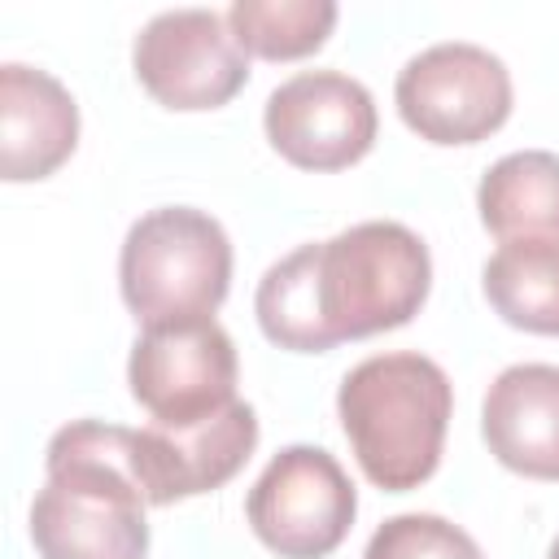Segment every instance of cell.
I'll return each instance as SVG.
<instances>
[{
	"mask_svg": "<svg viewBox=\"0 0 559 559\" xmlns=\"http://www.w3.org/2000/svg\"><path fill=\"white\" fill-rule=\"evenodd\" d=\"M480 223L507 240H559V153L520 148L498 157L476 188Z\"/></svg>",
	"mask_w": 559,
	"mask_h": 559,
	"instance_id": "4fadbf2b",
	"label": "cell"
},
{
	"mask_svg": "<svg viewBox=\"0 0 559 559\" xmlns=\"http://www.w3.org/2000/svg\"><path fill=\"white\" fill-rule=\"evenodd\" d=\"M402 122L432 144H476L511 114V74L498 52L445 39L415 52L393 83Z\"/></svg>",
	"mask_w": 559,
	"mask_h": 559,
	"instance_id": "5b68a950",
	"label": "cell"
},
{
	"mask_svg": "<svg viewBox=\"0 0 559 559\" xmlns=\"http://www.w3.org/2000/svg\"><path fill=\"white\" fill-rule=\"evenodd\" d=\"M79 144V105L48 70L0 66V170L9 183L48 179Z\"/></svg>",
	"mask_w": 559,
	"mask_h": 559,
	"instance_id": "8fae6325",
	"label": "cell"
},
{
	"mask_svg": "<svg viewBox=\"0 0 559 559\" xmlns=\"http://www.w3.org/2000/svg\"><path fill=\"white\" fill-rule=\"evenodd\" d=\"M118 280L127 310L144 328L214 319L231 284V240L205 210H148L122 240Z\"/></svg>",
	"mask_w": 559,
	"mask_h": 559,
	"instance_id": "277c9868",
	"label": "cell"
},
{
	"mask_svg": "<svg viewBox=\"0 0 559 559\" xmlns=\"http://www.w3.org/2000/svg\"><path fill=\"white\" fill-rule=\"evenodd\" d=\"M266 140L301 170H341L376 144V100L341 70H301L266 96Z\"/></svg>",
	"mask_w": 559,
	"mask_h": 559,
	"instance_id": "9c48e42d",
	"label": "cell"
},
{
	"mask_svg": "<svg viewBox=\"0 0 559 559\" xmlns=\"http://www.w3.org/2000/svg\"><path fill=\"white\" fill-rule=\"evenodd\" d=\"M428 245L397 218H367L301 245L258 280L253 314L280 349L323 354L411 323L428 297Z\"/></svg>",
	"mask_w": 559,
	"mask_h": 559,
	"instance_id": "6da1fadb",
	"label": "cell"
},
{
	"mask_svg": "<svg viewBox=\"0 0 559 559\" xmlns=\"http://www.w3.org/2000/svg\"><path fill=\"white\" fill-rule=\"evenodd\" d=\"M480 280L489 306L511 328L559 336V240H507Z\"/></svg>",
	"mask_w": 559,
	"mask_h": 559,
	"instance_id": "5bb4252c",
	"label": "cell"
},
{
	"mask_svg": "<svg viewBox=\"0 0 559 559\" xmlns=\"http://www.w3.org/2000/svg\"><path fill=\"white\" fill-rule=\"evenodd\" d=\"M454 389L441 362L415 349L371 354L345 371L336 415L362 476L389 493L424 485L445 445Z\"/></svg>",
	"mask_w": 559,
	"mask_h": 559,
	"instance_id": "3957f363",
	"label": "cell"
},
{
	"mask_svg": "<svg viewBox=\"0 0 559 559\" xmlns=\"http://www.w3.org/2000/svg\"><path fill=\"white\" fill-rule=\"evenodd\" d=\"M546 559H559V533H555V542H550V550H546Z\"/></svg>",
	"mask_w": 559,
	"mask_h": 559,
	"instance_id": "e0dca14e",
	"label": "cell"
},
{
	"mask_svg": "<svg viewBox=\"0 0 559 559\" xmlns=\"http://www.w3.org/2000/svg\"><path fill=\"white\" fill-rule=\"evenodd\" d=\"M127 384L153 424H197L236 402V345L218 319L144 328L127 358Z\"/></svg>",
	"mask_w": 559,
	"mask_h": 559,
	"instance_id": "ba28073f",
	"label": "cell"
},
{
	"mask_svg": "<svg viewBox=\"0 0 559 559\" xmlns=\"http://www.w3.org/2000/svg\"><path fill=\"white\" fill-rule=\"evenodd\" d=\"M227 26L245 52L266 61H293L314 48L336 26L332 0H236L227 9Z\"/></svg>",
	"mask_w": 559,
	"mask_h": 559,
	"instance_id": "9a60e30c",
	"label": "cell"
},
{
	"mask_svg": "<svg viewBox=\"0 0 559 559\" xmlns=\"http://www.w3.org/2000/svg\"><path fill=\"white\" fill-rule=\"evenodd\" d=\"M48 480L31 502L39 559H144L140 428L74 419L48 441Z\"/></svg>",
	"mask_w": 559,
	"mask_h": 559,
	"instance_id": "7a4b0ae2",
	"label": "cell"
},
{
	"mask_svg": "<svg viewBox=\"0 0 559 559\" xmlns=\"http://www.w3.org/2000/svg\"><path fill=\"white\" fill-rule=\"evenodd\" d=\"M362 559H485V555L467 528L428 511H406L371 533Z\"/></svg>",
	"mask_w": 559,
	"mask_h": 559,
	"instance_id": "2e32d148",
	"label": "cell"
},
{
	"mask_svg": "<svg viewBox=\"0 0 559 559\" xmlns=\"http://www.w3.org/2000/svg\"><path fill=\"white\" fill-rule=\"evenodd\" d=\"M135 79L166 109H218L249 83V52L214 9H166L131 48Z\"/></svg>",
	"mask_w": 559,
	"mask_h": 559,
	"instance_id": "52a82bcc",
	"label": "cell"
},
{
	"mask_svg": "<svg viewBox=\"0 0 559 559\" xmlns=\"http://www.w3.org/2000/svg\"><path fill=\"white\" fill-rule=\"evenodd\" d=\"M358 493L323 445H284L245 498L262 546L280 559H323L354 528Z\"/></svg>",
	"mask_w": 559,
	"mask_h": 559,
	"instance_id": "8992f818",
	"label": "cell"
},
{
	"mask_svg": "<svg viewBox=\"0 0 559 559\" xmlns=\"http://www.w3.org/2000/svg\"><path fill=\"white\" fill-rule=\"evenodd\" d=\"M258 445V415L249 402H227L197 424L140 428V485L148 507L210 493L227 485Z\"/></svg>",
	"mask_w": 559,
	"mask_h": 559,
	"instance_id": "30bf717a",
	"label": "cell"
},
{
	"mask_svg": "<svg viewBox=\"0 0 559 559\" xmlns=\"http://www.w3.org/2000/svg\"><path fill=\"white\" fill-rule=\"evenodd\" d=\"M489 454L533 480H559V367L515 362L498 371L480 406Z\"/></svg>",
	"mask_w": 559,
	"mask_h": 559,
	"instance_id": "7c38bea8",
	"label": "cell"
}]
</instances>
